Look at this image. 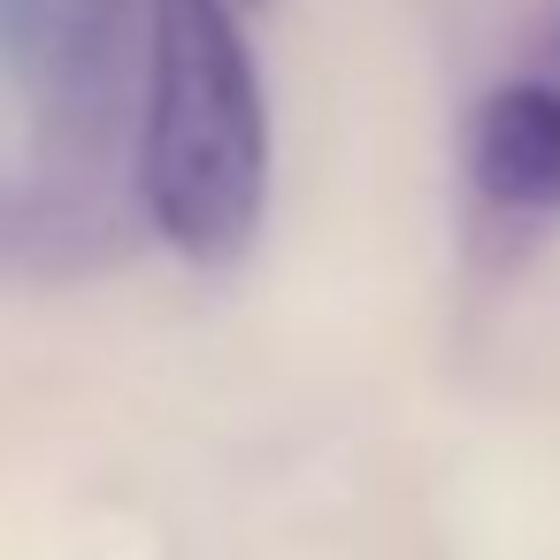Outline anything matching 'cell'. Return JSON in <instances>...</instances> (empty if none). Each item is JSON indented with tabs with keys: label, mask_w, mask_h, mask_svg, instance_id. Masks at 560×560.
<instances>
[{
	"label": "cell",
	"mask_w": 560,
	"mask_h": 560,
	"mask_svg": "<svg viewBox=\"0 0 560 560\" xmlns=\"http://www.w3.org/2000/svg\"><path fill=\"white\" fill-rule=\"evenodd\" d=\"M139 200L170 254L231 269L269 215V93L231 0H147Z\"/></svg>",
	"instance_id": "cell-1"
},
{
	"label": "cell",
	"mask_w": 560,
	"mask_h": 560,
	"mask_svg": "<svg viewBox=\"0 0 560 560\" xmlns=\"http://www.w3.org/2000/svg\"><path fill=\"white\" fill-rule=\"evenodd\" d=\"M131 47L124 0H0V78L24 85L62 131L116 124Z\"/></svg>",
	"instance_id": "cell-2"
},
{
	"label": "cell",
	"mask_w": 560,
	"mask_h": 560,
	"mask_svg": "<svg viewBox=\"0 0 560 560\" xmlns=\"http://www.w3.org/2000/svg\"><path fill=\"white\" fill-rule=\"evenodd\" d=\"M468 200L506 238H529L560 215V70L483 93L468 116Z\"/></svg>",
	"instance_id": "cell-3"
}]
</instances>
